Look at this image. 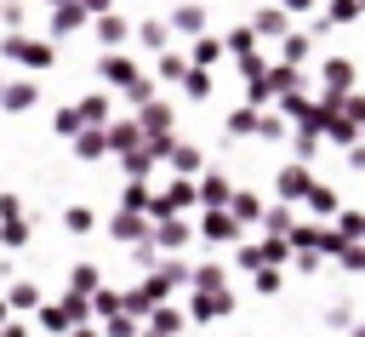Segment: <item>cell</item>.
I'll return each mask as SVG.
<instances>
[{
    "instance_id": "cell-7",
    "label": "cell",
    "mask_w": 365,
    "mask_h": 337,
    "mask_svg": "<svg viewBox=\"0 0 365 337\" xmlns=\"http://www.w3.org/2000/svg\"><path fill=\"white\" fill-rule=\"evenodd\" d=\"M182 91H188V97H205V91H211L205 69H188V74H182Z\"/></svg>"
},
{
    "instance_id": "cell-9",
    "label": "cell",
    "mask_w": 365,
    "mask_h": 337,
    "mask_svg": "<svg viewBox=\"0 0 365 337\" xmlns=\"http://www.w3.org/2000/svg\"><path fill=\"white\" fill-rule=\"evenodd\" d=\"M182 74H188V63H182V57H171V51H165V57H160V80H182Z\"/></svg>"
},
{
    "instance_id": "cell-1",
    "label": "cell",
    "mask_w": 365,
    "mask_h": 337,
    "mask_svg": "<svg viewBox=\"0 0 365 337\" xmlns=\"http://www.w3.org/2000/svg\"><path fill=\"white\" fill-rule=\"evenodd\" d=\"M103 74H108L114 86H125V91L137 86V63H131V57H108V63H103Z\"/></svg>"
},
{
    "instance_id": "cell-4",
    "label": "cell",
    "mask_w": 365,
    "mask_h": 337,
    "mask_svg": "<svg viewBox=\"0 0 365 337\" xmlns=\"http://www.w3.org/2000/svg\"><path fill=\"white\" fill-rule=\"evenodd\" d=\"M348 80H354V63H342V57H331V63H325V86H331V91H342Z\"/></svg>"
},
{
    "instance_id": "cell-6",
    "label": "cell",
    "mask_w": 365,
    "mask_h": 337,
    "mask_svg": "<svg viewBox=\"0 0 365 337\" xmlns=\"http://www.w3.org/2000/svg\"><path fill=\"white\" fill-rule=\"evenodd\" d=\"M257 34H285V11H257Z\"/></svg>"
},
{
    "instance_id": "cell-2",
    "label": "cell",
    "mask_w": 365,
    "mask_h": 337,
    "mask_svg": "<svg viewBox=\"0 0 365 337\" xmlns=\"http://www.w3.org/2000/svg\"><path fill=\"white\" fill-rule=\"evenodd\" d=\"M165 29H182V34H200V29H205V11H200V6H177V17H171Z\"/></svg>"
},
{
    "instance_id": "cell-12",
    "label": "cell",
    "mask_w": 365,
    "mask_h": 337,
    "mask_svg": "<svg viewBox=\"0 0 365 337\" xmlns=\"http://www.w3.org/2000/svg\"><path fill=\"white\" fill-rule=\"evenodd\" d=\"M285 6H308V0H285Z\"/></svg>"
},
{
    "instance_id": "cell-10",
    "label": "cell",
    "mask_w": 365,
    "mask_h": 337,
    "mask_svg": "<svg viewBox=\"0 0 365 337\" xmlns=\"http://www.w3.org/2000/svg\"><path fill=\"white\" fill-rule=\"evenodd\" d=\"M80 17H86L80 6H68V11H57V29H51V34H74V23H80Z\"/></svg>"
},
{
    "instance_id": "cell-5",
    "label": "cell",
    "mask_w": 365,
    "mask_h": 337,
    "mask_svg": "<svg viewBox=\"0 0 365 337\" xmlns=\"http://www.w3.org/2000/svg\"><path fill=\"white\" fill-rule=\"evenodd\" d=\"M165 34H171V29H165V23H160V17H154V23H143V29H137V40H143V46H154V51H160V46H165Z\"/></svg>"
},
{
    "instance_id": "cell-11",
    "label": "cell",
    "mask_w": 365,
    "mask_h": 337,
    "mask_svg": "<svg viewBox=\"0 0 365 337\" xmlns=\"http://www.w3.org/2000/svg\"><path fill=\"white\" fill-rule=\"evenodd\" d=\"M6 103H11V109H29V103H34V86H29V80H23V86H11V91H6Z\"/></svg>"
},
{
    "instance_id": "cell-3",
    "label": "cell",
    "mask_w": 365,
    "mask_h": 337,
    "mask_svg": "<svg viewBox=\"0 0 365 337\" xmlns=\"http://www.w3.org/2000/svg\"><path fill=\"white\" fill-rule=\"evenodd\" d=\"M97 40H103V46H120V40H125V23H120L114 11H103V17H97Z\"/></svg>"
},
{
    "instance_id": "cell-8",
    "label": "cell",
    "mask_w": 365,
    "mask_h": 337,
    "mask_svg": "<svg viewBox=\"0 0 365 337\" xmlns=\"http://www.w3.org/2000/svg\"><path fill=\"white\" fill-rule=\"evenodd\" d=\"M74 114H80V120H97V126H103V120H108V103H103V97H86V103H80Z\"/></svg>"
}]
</instances>
